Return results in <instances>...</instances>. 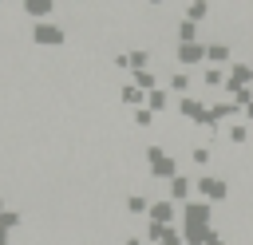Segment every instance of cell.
Returning a JSON list of instances; mask_svg holds the SVG:
<instances>
[{
  "instance_id": "1",
  "label": "cell",
  "mask_w": 253,
  "mask_h": 245,
  "mask_svg": "<svg viewBox=\"0 0 253 245\" xmlns=\"http://www.w3.org/2000/svg\"><path fill=\"white\" fill-rule=\"evenodd\" d=\"M67 32L55 24V20H43V24H32V43L36 47H63Z\"/></svg>"
},
{
  "instance_id": "2",
  "label": "cell",
  "mask_w": 253,
  "mask_h": 245,
  "mask_svg": "<svg viewBox=\"0 0 253 245\" xmlns=\"http://www.w3.org/2000/svg\"><path fill=\"white\" fill-rule=\"evenodd\" d=\"M146 162H150V170H154V178H178V170H174V158H166L162 154V146H150L146 150Z\"/></svg>"
},
{
  "instance_id": "3",
  "label": "cell",
  "mask_w": 253,
  "mask_h": 245,
  "mask_svg": "<svg viewBox=\"0 0 253 245\" xmlns=\"http://www.w3.org/2000/svg\"><path fill=\"white\" fill-rule=\"evenodd\" d=\"M51 12H55V4H51V0H24V16H32L36 24H43Z\"/></svg>"
},
{
  "instance_id": "4",
  "label": "cell",
  "mask_w": 253,
  "mask_h": 245,
  "mask_svg": "<svg viewBox=\"0 0 253 245\" xmlns=\"http://www.w3.org/2000/svg\"><path fill=\"white\" fill-rule=\"evenodd\" d=\"M206 221H210V205H202V202L186 205V229H206Z\"/></svg>"
},
{
  "instance_id": "5",
  "label": "cell",
  "mask_w": 253,
  "mask_h": 245,
  "mask_svg": "<svg viewBox=\"0 0 253 245\" xmlns=\"http://www.w3.org/2000/svg\"><path fill=\"white\" fill-rule=\"evenodd\" d=\"M174 217V202H154L150 205V225H170Z\"/></svg>"
},
{
  "instance_id": "6",
  "label": "cell",
  "mask_w": 253,
  "mask_h": 245,
  "mask_svg": "<svg viewBox=\"0 0 253 245\" xmlns=\"http://www.w3.org/2000/svg\"><path fill=\"white\" fill-rule=\"evenodd\" d=\"M198 190H202V194H206L210 202L225 198V182H221V178H202V182H198Z\"/></svg>"
},
{
  "instance_id": "7",
  "label": "cell",
  "mask_w": 253,
  "mask_h": 245,
  "mask_svg": "<svg viewBox=\"0 0 253 245\" xmlns=\"http://www.w3.org/2000/svg\"><path fill=\"white\" fill-rule=\"evenodd\" d=\"M202 55H206L202 43H182V47H178V59H182V63H198Z\"/></svg>"
},
{
  "instance_id": "8",
  "label": "cell",
  "mask_w": 253,
  "mask_h": 245,
  "mask_svg": "<svg viewBox=\"0 0 253 245\" xmlns=\"http://www.w3.org/2000/svg\"><path fill=\"white\" fill-rule=\"evenodd\" d=\"M20 225H24V213H20V209H4V213H0V229L12 233V229H20Z\"/></svg>"
},
{
  "instance_id": "9",
  "label": "cell",
  "mask_w": 253,
  "mask_h": 245,
  "mask_svg": "<svg viewBox=\"0 0 253 245\" xmlns=\"http://www.w3.org/2000/svg\"><path fill=\"white\" fill-rule=\"evenodd\" d=\"M142 95H146V91H138L134 83H126V87H123V103H130L134 111H138V103H142Z\"/></svg>"
},
{
  "instance_id": "10",
  "label": "cell",
  "mask_w": 253,
  "mask_h": 245,
  "mask_svg": "<svg viewBox=\"0 0 253 245\" xmlns=\"http://www.w3.org/2000/svg\"><path fill=\"white\" fill-rule=\"evenodd\" d=\"M126 213H150V202L138 198V194H130V198H126Z\"/></svg>"
},
{
  "instance_id": "11",
  "label": "cell",
  "mask_w": 253,
  "mask_h": 245,
  "mask_svg": "<svg viewBox=\"0 0 253 245\" xmlns=\"http://www.w3.org/2000/svg\"><path fill=\"white\" fill-rule=\"evenodd\" d=\"M186 194H190V182H186V178H174V182H170V202H174V198L182 202Z\"/></svg>"
},
{
  "instance_id": "12",
  "label": "cell",
  "mask_w": 253,
  "mask_h": 245,
  "mask_svg": "<svg viewBox=\"0 0 253 245\" xmlns=\"http://www.w3.org/2000/svg\"><path fill=\"white\" fill-rule=\"evenodd\" d=\"M134 122H138V126H150V122H154V111H150V107H138V111H134Z\"/></svg>"
},
{
  "instance_id": "13",
  "label": "cell",
  "mask_w": 253,
  "mask_h": 245,
  "mask_svg": "<svg viewBox=\"0 0 253 245\" xmlns=\"http://www.w3.org/2000/svg\"><path fill=\"white\" fill-rule=\"evenodd\" d=\"M170 87H174V91H186V87H190V75H186V71H178V75L170 79Z\"/></svg>"
},
{
  "instance_id": "14",
  "label": "cell",
  "mask_w": 253,
  "mask_h": 245,
  "mask_svg": "<svg viewBox=\"0 0 253 245\" xmlns=\"http://www.w3.org/2000/svg\"><path fill=\"white\" fill-rule=\"evenodd\" d=\"M166 107V91H150V111H162Z\"/></svg>"
},
{
  "instance_id": "15",
  "label": "cell",
  "mask_w": 253,
  "mask_h": 245,
  "mask_svg": "<svg viewBox=\"0 0 253 245\" xmlns=\"http://www.w3.org/2000/svg\"><path fill=\"white\" fill-rule=\"evenodd\" d=\"M206 83H210V87H217V83H221V71H213V67H210V71H206Z\"/></svg>"
},
{
  "instance_id": "16",
  "label": "cell",
  "mask_w": 253,
  "mask_h": 245,
  "mask_svg": "<svg viewBox=\"0 0 253 245\" xmlns=\"http://www.w3.org/2000/svg\"><path fill=\"white\" fill-rule=\"evenodd\" d=\"M0 245H12V233L8 229H0Z\"/></svg>"
},
{
  "instance_id": "17",
  "label": "cell",
  "mask_w": 253,
  "mask_h": 245,
  "mask_svg": "<svg viewBox=\"0 0 253 245\" xmlns=\"http://www.w3.org/2000/svg\"><path fill=\"white\" fill-rule=\"evenodd\" d=\"M126 245H142V241H138V237H126Z\"/></svg>"
},
{
  "instance_id": "18",
  "label": "cell",
  "mask_w": 253,
  "mask_h": 245,
  "mask_svg": "<svg viewBox=\"0 0 253 245\" xmlns=\"http://www.w3.org/2000/svg\"><path fill=\"white\" fill-rule=\"evenodd\" d=\"M206 245H221V241H217V237H210V241H206Z\"/></svg>"
},
{
  "instance_id": "19",
  "label": "cell",
  "mask_w": 253,
  "mask_h": 245,
  "mask_svg": "<svg viewBox=\"0 0 253 245\" xmlns=\"http://www.w3.org/2000/svg\"><path fill=\"white\" fill-rule=\"evenodd\" d=\"M4 209H8V205H4V198H0V213H4Z\"/></svg>"
}]
</instances>
